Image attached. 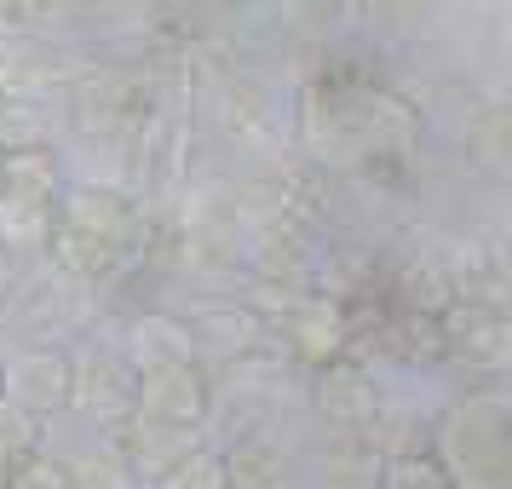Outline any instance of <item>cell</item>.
Listing matches in <instances>:
<instances>
[{
  "mask_svg": "<svg viewBox=\"0 0 512 489\" xmlns=\"http://www.w3.org/2000/svg\"><path fill=\"white\" fill-rule=\"evenodd\" d=\"M443 455L466 489L512 484V409L501 397H472L443 426Z\"/></svg>",
  "mask_w": 512,
  "mask_h": 489,
  "instance_id": "6da1fadb",
  "label": "cell"
},
{
  "mask_svg": "<svg viewBox=\"0 0 512 489\" xmlns=\"http://www.w3.org/2000/svg\"><path fill=\"white\" fill-rule=\"evenodd\" d=\"M202 415V380L185 363H162V369H144V392H139V420H144V438L156 449H179L167 443L173 432H190Z\"/></svg>",
  "mask_w": 512,
  "mask_h": 489,
  "instance_id": "7a4b0ae2",
  "label": "cell"
},
{
  "mask_svg": "<svg viewBox=\"0 0 512 489\" xmlns=\"http://www.w3.org/2000/svg\"><path fill=\"white\" fill-rule=\"evenodd\" d=\"M6 403H18L24 415H47L58 403H70V363L58 351H24L6 369Z\"/></svg>",
  "mask_w": 512,
  "mask_h": 489,
  "instance_id": "3957f363",
  "label": "cell"
},
{
  "mask_svg": "<svg viewBox=\"0 0 512 489\" xmlns=\"http://www.w3.org/2000/svg\"><path fill=\"white\" fill-rule=\"evenodd\" d=\"M87 415H116L121 403H127V380L110 357H87L81 363V392H70Z\"/></svg>",
  "mask_w": 512,
  "mask_h": 489,
  "instance_id": "277c9868",
  "label": "cell"
},
{
  "mask_svg": "<svg viewBox=\"0 0 512 489\" xmlns=\"http://www.w3.org/2000/svg\"><path fill=\"white\" fill-rule=\"evenodd\" d=\"M133 357L144 369H162V363H185L190 357V334L179 323H162V317H144L133 328Z\"/></svg>",
  "mask_w": 512,
  "mask_h": 489,
  "instance_id": "5b68a950",
  "label": "cell"
},
{
  "mask_svg": "<svg viewBox=\"0 0 512 489\" xmlns=\"http://www.w3.org/2000/svg\"><path fill=\"white\" fill-rule=\"evenodd\" d=\"M47 225V196H24V190H6V202H0V231L12 236V242H35Z\"/></svg>",
  "mask_w": 512,
  "mask_h": 489,
  "instance_id": "8992f818",
  "label": "cell"
},
{
  "mask_svg": "<svg viewBox=\"0 0 512 489\" xmlns=\"http://www.w3.org/2000/svg\"><path fill=\"white\" fill-rule=\"evenodd\" d=\"M288 18L305 35H334V29L351 24V0H288Z\"/></svg>",
  "mask_w": 512,
  "mask_h": 489,
  "instance_id": "52a82bcc",
  "label": "cell"
},
{
  "mask_svg": "<svg viewBox=\"0 0 512 489\" xmlns=\"http://www.w3.org/2000/svg\"><path fill=\"white\" fill-rule=\"evenodd\" d=\"M185 334H196V340H202V346H213V351H231V346H248L254 317H236V311H225V317H196Z\"/></svg>",
  "mask_w": 512,
  "mask_h": 489,
  "instance_id": "ba28073f",
  "label": "cell"
},
{
  "mask_svg": "<svg viewBox=\"0 0 512 489\" xmlns=\"http://www.w3.org/2000/svg\"><path fill=\"white\" fill-rule=\"evenodd\" d=\"M386 489H449V478H443L438 466L415 461V455H403V461H392V478H386Z\"/></svg>",
  "mask_w": 512,
  "mask_h": 489,
  "instance_id": "9c48e42d",
  "label": "cell"
},
{
  "mask_svg": "<svg viewBox=\"0 0 512 489\" xmlns=\"http://www.w3.org/2000/svg\"><path fill=\"white\" fill-rule=\"evenodd\" d=\"M47 24V0H0V35H24Z\"/></svg>",
  "mask_w": 512,
  "mask_h": 489,
  "instance_id": "30bf717a",
  "label": "cell"
},
{
  "mask_svg": "<svg viewBox=\"0 0 512 489\" xmlns=\"http://www.w3.org/2000/svg\"><path fill=\"white\" fill-rule=\"evenodd\" d=\"M173 489H225V484H219V466L196 455V461H185L173 472Z\"/></svg>",
  "mask_w": 512,
  "mask_h": 489,
  "instance_id": "8fae6325",
  "label": "cell"
},
{
  "mask_svg": "<svg viewBox=\"0 0 512 489\" xmlns=\"http://www.w3.org/2000/svg\"><path fill=\"white\" fill-rule=\"evenodd\" d=\"M334 340H340L334 311H311V317H305V346L311 351H334Z\"/></svg>",
  "mask_w": 512,
  "mask_h": 489,
  "instance_id": "7c38bea8",
  "label": "cell"
},
{
  "mask_svg": "<svg viewBox=\"0 0 512 489\" xmlns=\"http://www.w3.org/2000/svg\"><path fill=\"white\" fill-rule=\"evenodd\" d=\"M18 489H70V478L58 466H29L24 478H18Z\"/></svg>",
  "mask_w": 512,
  "mask_h": 489,
  "instance_id": "4fadbf2b",
  "label": "cell"
}]
</instances>
